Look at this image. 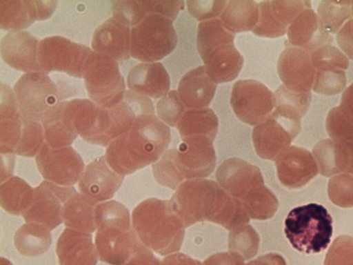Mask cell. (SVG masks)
I'll list each match as a JSON object with an SVG mask.
<instances>
[{"label":"cell","instance_id":"obj_3","mask_svg":"<svg viewBox=\"0 0 353 265\" xmlns=\"http://www.w3.org/2000/svg\"><path fill=\"white\" fill-rule=\"evenodd\" d=\"M95 247L101 261L124 265L144 244L130 224L128 209L114 200L95 208Z\"/></svg>","mask_w":353,"mask_h":265},{"label":"cell","instance_id":"obj_41","mask_svg":"<svg viewBox=\"0 0 353 265\" xmlns=\"http://www.w3.org/2000/svg\"><path fill=\"white\" fill-rule=\"evenodd\" d=\"M228 1L196 0L187 1L189 13L196 20L203 21L216 19L227 5Z\"/></svg>","mask_w":353,"mask_h":265},{"label":"cell","instance_id":"obj_33","mask_svg":"<svg viewBox=\"0 0 353 265\" xmlns=\"http://www.w3.org/2000/svg\"><path fill=\"white\" fill-rule=\"evenodd\" d=\"M39 20L36 1H1L0 26L10 31H21Z\"/></svg>","mask_w":353,"mask_h":265},{"label":"cell","instance_id":"obj_40","mask_svg":"<svg viewBox=\"0 0 353 265\" xmlns=\"http://www.w3.org/2000/svg\"><path fill=\"white\" fill-rule=\"evenodd\" d=\"M112 14L113 17L130 28L137 25L146 15L139 0L112 1Z\"/></svg>","mask_w":353,"mask_h":265},{"label":"cell","instance_id":"obj_28","mask_svg":"<svg viewBox=\"0 0 353 265\" xmlns=\"http://www.w3.org/2000/svg\"><path fill=\"white\" fill-rule=\"evenodd\" d=\"M22 119L14 92L1 84L0 149L1 154H13L18 146Z\"/></svg>","mask_w":353,"mask_h":265},{"label":"cell","instance_id":"obj_29","mask_svg":"<svg viewBox=\"0 0 353 265\" xmlns=\"http://www.w3.org/2000/svg\"><path fill=\"white\" fill-rule=\"evenodd\" d=\"M97 203L84 195L76 193L63 206V221L68 228L84 233L96 229L95 208Z\"/></svg>","mask_w":353,"mask_h":265},{"label":"cell","instance_id":"obj_49","mask_svg":"<svg viewBox=\"0 0 353 265\" xmlns=\"http://www.w3.org/2000/svg\"><path fill=\"white\" fill-rule=\"evenodd\" d=\"M245 265H285V262L279 255L269 253L260 256Z\"/></svg>","mask_w":353,"mask_h":265},{"label":"cell","instance_id":"obj_10","mask_svg":"<svg viewBox=\"0 0 353 265\" xmlns=\"http://www.w3.org/2000/svg\"><path fill=\"white\" fill-rule=\"evenodd\" d=\"M22 119L41 121L51 107L61 101L60 88L42 72L23 74L14 86Z\"/></svg>","mask_w":353,"mask_h":265},{"label":"cell","instance_id":"obj_47","mask_svg":"<svg viewBox=\"0 0 353 265\" xmlns=\"http://www.w3.org/2000/svg\"><path fill=\"white\" fill-rule=\"evenodd\" d=\"M339 107L343 115L353 121V82L343 90Z\"/></svg>","mask_w":353,"mask_h":265},{"label":"cell","instance_id":"obj_7","mask_svg":"<svg viewBox=\"0 0 353 265\" xmlns=\"http://www.w3.org/2000/svg\"><path fill=\"white\" fill-rule=\"evenodd\" d=\"M234 33L216 18L201 21L196 49L208 75L216 84L235 79L243 65V57L234 44Z\"/></svg>","mask_w":353,"mask_h":265},{"label":"cell","instance_id":"obj_50","mask_svg":"<svg viewBox=\"0 0 353 265\" xmlns=\"http://www.w3.org/2000/svg\"><path fill=\"white\" fill-rule=\"evenodd\" d=\"M13 162V154H1V183L3 182V179H6L10 175H12Z\"/></svg>","mask_w":353,"mask_h":265},{"label":"cell","instance_id":"obj_24","mask_svg":"<svg viewBox=\"0 0 353 265\" xmlns=\"http://www.w3.org/2000/svg\"><path fill=\"white\" fill-rule=\"evenodd\" d=\"M127 86L134 92L153 99L162 98L170 90V76L160 62L141 63L129 71Z\"/></svg>","mask_w":353,"mask_h":265},{"label":"cell","instance_id":"obj_51","mask_svg":"<svg viewBox=\"0 0 353 265\" xmlns=\"http://www.w3.org/2000/svg\"><path fill=\"white\" fill-rule=\"evenodd\" d=\"M343 144L345 152L346 168L348 166L353 168V139Z\"/></svg>","mask_w":353,"mask_h":265},{"label":"cell","instance_id":"obj_35","mask_svg":"<svg viewBox=\"0 0 353 265\" xmlns=\"http://www.w3.org/2000/svg\"><path fill=\"white\" fill-rule=\"evenodd\" d=\"M33 195L34 189L23 179L10 177L1 184V206L10 214L22 215L30 206Z\"/></svg>","mask_w":353,"mask_h":265},{"label":"cell","instance_id":"obj_27","mask_svg":"<svg viewBox=\"0 0 353 265\" xmlns=\"http://www.w3.org/2000/svg\"><path fill=\"white\" fill-rule=\"evenodd\" d=\"M41 122L45 141L52 148L69 146L79 135L67 101L51 107L43 115Z\"/></svg>","mask_w":353,"mask_h":265},{"label":"cell","instance_id":"obj_42","mask_svg":"<svg viewBox=\"0 0 353 265\" xmlns=\"http://www.w3.org/2000/svg\"><path fill=\"white\" fill-rule=\"evenodd\" d=\"M146 14H158L165 16L172 21L180 10L184 8L183 1L175 0H139Z\"/></svg>","mask_w":353,"mask_h":265},{"label":"cell","instance_id":"obj_5","mask_svg":"<svg viewBox=\"0 0 353 265\" xmlns=\"http://www.w3.org/2000/svg\"><path fill=\"white\" fill-rule=\"evenodd\" d=\"M177 148L163 153L152 164L153 174L161 184L175 188L183 179L204 177L216 164L213 141L207 137L194 136L182 139Z\"/></svg>","mask_w":353,"mask_h":265},{"label":"cell","instance_id":"obj_17","mask_svg":"<svg viewBox=\"0 0 353 265\" xmlns=\"http://www.w3.org/2000/svg\"><path fill=\"white\" fill-rule=\"evenodd\" d=\"M76 193L72 186L43 181L34 188L32 202L21 215L26 222L40 224L50 231L63 222L64 204Z\"/></svg>","mask_w":353,"mask_h":265},{"label":"cell","instance_id":"obj_45","mask_svg":"<svg viewBox=\"0 0 353 265\" xmlns=\"http://www.w3.org/2000/svg\"><path fill=\"white\" fill-rule=\"evenodd\" d=\"M202 265H245L244 259L239 255L230 253H221L206 259Z\"/></svg>","mask_w":353,"mask_h":265},{"label":"cell","instance_id":"obj_25","mask_svg":"<svg viewBox=\"0 0 353 265\" xmlns=\"http://www.w3.org/2000/svg\"><path fill=\"white\" fill-rule=\"evenodd\" d=\"M56 252L60 265H96L99 257L90 233L69 228L59 236Z\"/></svg>","mask_w":353,"mask_h":265},{"label":"cell","instance_id":"obj_18","mask_svg":"<svg viewBox=\"0 0 353 265\" xmlns=\"http://www.w3.org/2000/svg\"><path fill=\"white\" fill-rule=\"evenodd\" d=\"M259 20L252 30L259 37L276 38L283 36L297 16L311 8L309 1H263L258 3Z\"/></svg>","mask_w":353,"mask_h":265},{"label":"cell","instance_id":"obj_23","mask_svg":"<svg viewBox=\"0 0 353 265\" xmlns=\"http://www.w3.org/2000/svg\"><path fill=\"white\" fill-rule=\"evenodd\" d=\"M287 35L289 46L310 54L333 41L332 36L324 30L319 15L312 8L303 10L297 16L289 27Z\"/></svg>","mask_w":353,"mask_h":265},{"label":"cell","instance_id":"obj_48","mask_svg":"<svg viewBox=\"0 0 353 265\" xmlns=\"http://www.w3.org/2000/svg\"><path fill=\"white\" fill-rule=\"evenodd\" d=\"M161 265H202V264L183 253H176L164 258Z\"/></svg>","mask_w":353,"mask_h":265},{"label":"cell","instance_id":"obj_37","mask_svg":"<svg viewBox=\"0 0 353 265\" xmlns=\"http://www.w3.org/2000/svg\"><path fill=\"white\" fill-rule=\"evenodd\" d=\"M44 139L41 121L22 119L21 138L15 153L23 157L36 156L45 143Z\"/></svg>","mask_w":353,"mask_h":265},{"label":"cell","instance_id":"obj_39","mask_svg":"<svg viewBox=\"0 0 353 265\" xmlns=\"http://www.w3.org/2000/svg\"><path fill=\"white\" fill-rule=\"evenodd\" d=\"M187 110L176 90H170L156 104L158 117L172 127L177 126Z\"/></svg>","mask_w":353,"mask_h":265},{"label":"cell","instance_id":"obj_26","mask_svg":"<svg viewBox=\"0 0 353 265\" xmlns=\"http://www.w3.org/2000/svg\"><path fill=\"white\" fill-rule=\"evenodd\" d=\"M217 84L204 66L193 68L181 79L177 92L187 109L207 108L212 101Z\"/></svg>","mask_w":353,"mask_h":265},{"label":"cell","instance_id":"obj_31","mask_svg":"<svg viewBox=\"0 0 353 265\" xmlns=\"http://www.w3.org/2000/svg\"><path fill=\"white\" fill-rule=\"evenodd\" d=\"M218 127V118L214 111L208 108L187 110L176 126L181 139L203 136L212 141L216 137Z\"/></svg>","mask_w":353,"mask_h":265},{"label":"cell","instance_id":"obj_38","mask_svg":"<svg viewBox=\"0 0 353 265\" xmlns=\"http://www.w3.org/2000/svg\"><path fill=\"white\" fill-rule=\"evenodd\" d=\"M230 235L228 246L230 252L244 260L253 257L257 253L259 239L257 234L250 226L236 228Z\"/></svg>","mask_w":353,"mask_h":265},{"label":"cell","instance_id":"obj_34","mask_svg":"<svg viewBox=\"0 0 353 265\" xmlns=\"http://www.w3.org/2000/svg\"><path fill=\"white\" fill-rule=\"evenodd\" d=\"M52 242L50 230L40 224L26 222L15 233L14 243L25 256H37L46 253Z\"/></svg>","mask_w":353,"mask_h":265},{"label":"cell","instance_id":"obj_8","mask_svg":"<svg viewBox=\"0 0 353 265\" xmlns=\"http://www.w3.org/2000/svg\"><path fill=\"white\" fill-rule=\"evenodd\" d=\"M332 219L321 204H308L293 208L285 220L284 232L292 246L306 254L319 253L330 243Z\"/></svg>","mask_w":353,"mask_h":265},{"label":"cell","instance_id":"obj_52","mask_svg":"<svg viewBox=\"0 0 353 265\" xmlns=\"http://www.w3.org/2000/svg\"><path fill=\"white\" fill-rule=\"evenodd\" d=\"M1 265H12L10 262L7 259L1 258Z\"/></svg>","mask_w":353,"mask_h":265},{"label":"cell","instance_id":"obj_14","mask_svg":"<svg viewBox=\"0 0 353 265\" xmlns=\"http://www.w3.org/2000/svg\"><path fill=\"white\" fill-rule=\"evenodd\" d=\"M230 105L239 119L256 126L272 114L274 108V96L259 81L239 80L233 85Z\"/></svg>","mask_w":353,"mask_h":265},{"label":"cell","instance_id":"obj_22","mask_svg":"<svg viewBox=\"0 0 353 265\" xmlns=\"http://www.w3.org/2000/svg\"><path fill=\"white\" fill-rule=\"evenodd\" d=\"M131 28L110 17L94 32L92 48L97 54L117 61L130 57Z\"/></svg>","mask_w":353,"mask_h":265},{"label":"cell","instance_id":"obj_43","mask_svg":"<svg viewBox=\"0 0 353 265\" xmlns=\"http://www.w3.org/2000/svg\"><path fill=\"white\" fill-rule=\"evenodd\" d=\"M330 248L325 261V265H353V248L341 247L338 242Z\"/></svg>","mask_w":353,"mask_h":265},{"label":"cell","instance_id":"obj_11","mask_svg":"<svg viewBox=\"0 0 353 265\" xmlns=\"http://www.w3.org/2000/svg\"><path fill=\"white\" fill-rule=\"evenodd\" d=\"M94 51L90 48L60 36L39 41L38 61L42 72L57 71L77 78L84 72Z\"/></svg>","mask_w":353,"mask_h":265},{"label":"cell","instance_id":"obj_46","mask_svg":"<svg viewBox=\"0 0 353 265\" xmlns=\"http://www.w3.org/2000/svg\"><path fill=\"white\" fill-rule=\"evenodd\" d=\"M124 265H161L150 248L143 245Z\"/></svg>","mask_w":353,"mask_h":265},{"label":"cell","instance_id":"obj_30","mask_svg":"<svg viewBox=\"0 0 353 265\" xmlns=\"http://www.w3.org/2000/svg\"><path fill=\"white\" fill-rule=\"evenodd\" d=\"M276 165L280 180L289 186L295 183L299 171H316L312 155L305 148L294 146L288 147L278 155Z\"/></svg>","mask_w":353,"mask_h":265},{"label":"cell","instance_id":"obj_9","mask_svg":"<svg viewBox=\"0 0 353 265\" xmlns=\"http://www.w3.org/2000/svg\"><path fill=\"white\" fill-rule=\"evenodd\" d=\"M172 22L161 14H146L131 28L130 56L143 63H152L172 52L177 44Z\"/></svg>","mask_w":353,"mask_h":265},{"label":"cell","instance_id":"obj_44","mask_svg":"<svg viewBox=\"0 0 353 265\" xmlns=\"http://www.w3.org/2000/svg\"><path fill=\"white\" fill-rule=\"evenodd\" d=\"M336 39L341 51L353 60V17L337 32Z\"/></svg>","mask_w":353,"mask_h":265},{"label":"cell","instance_id":"obj_21","mask_svg":"<svg viewBox=\"0 0 353 265\" xmlns=\"http://www.w3.org/2000/svg\"><path fill=\"white\" fill-rule=\"evenodd\" d=\"M39 41L26 31H10L1 39V57L10 66L26 72H42L38 61Z\"/></svg>","mask_w":353,"mask_h":265},{"label":"cell","instance_id":"obj_19","mask_svg":"<svg viewBox=\"0 0 353 265\" xmlns=\"http://www.w3.org/2000/svg\"><path fill=\"white\" fill-rule=\"evenodd\" d=\"M277 72L283 85L288 89L298 93L311 92L314 68L307 52L287 46L278 59Z\"/></svg>","mask_w":353,"mask_h":265},{"label":"cell","instance_id":"obj_15","mask_svg":"<svg viewBox=\"0 0 353 265\" xmlns=\"http://www.w3.org/2000/svg\"><path fill=\"white\" fill-rule=\"evenodd\" d=\"M35 161L39 173L46 181L62 186L75 184L85 170L81 157L70 146L52 148L45 141Z\"/></svg>","mask_w":353,"mask_h":265},{"label":"cell","instance_id":"obj_16","mask_svg":"<svg viewBox=\"0 0 353 265\" xmlns=\"http://www.w3.org/2000/svg\"><path fill=\"white\" fill-rule=\"evenodd\" d=\"M314 68V92L323 95H335L345 90L348 57L332 44L323 46L310 54Z\"/></svg>","mask_w":353,"mask_h":265},{"label":"cell","instance_id":"obj_20","mask_svg":"<svg viewBox=\"0 0 353 265\" xmlns=\"http://www.w3.org/2000/svg\"><path fill=\"white\" fill-rule=\"evenodd\" d=\"M123 180V176L114 172L102 156L86 166L78 187L81 194L98 204L111 199Z\"/></svg>","mask_w":353,"mask_h":265},{"label":"cell","instance_id":"obj_6","mask_svg":"<svg viewBox=\"0 0 353 265\" xmlns=\"http://www.w3.org/2000/svg\"><path fill=\"white\" fill-rule=\"evenodd\" d=\"M132 222L139 239L148 248L162 255L180 249L185 226L170 201L150 198L142 202L133 210Z\"/></svg>","mask_w":353,"mask_h":265},{"label":"cell","instance_id":"obj_32","mask_svg":"<svg viewBox=\"0 0 353 265\" xmlns=\"http://www.w3.org/2000/svg\"><path fill=\"white\" fill-rule=\"evenodd\" d=\"M219 19L233 33L252 30L259 20L258 3L250 0L229 1Z\"/></svg>","mask_w":353,"mask_h":265},{"label":"cell","instance_id":"obj_12","mask_svg":"<svg viewBox=\"0 0 353 265\" xmlns=\"http://www.w3.org/2000/svg\"><path fill=\"white\" fill-rule=\"evenodd\" d=\"M83 79L90 99L99 106L111 108L123 99L125 85L118 61L94 51Z\"/></svg>","mask_w":353,"mask_h":265},{"label":"cell","instance_id":"obj_36","mask_svg":"<svg viewBox=\"0 0 353 265\" xmlns=\"http://www.w3.org/2000/svg\"><path fill=\"white\" fill-rule=\"evenodd\" d=\"M321 24L329 34H337L353 17V1H321L317 8Z\"/></svg>","mask_w":353,"mask_h":265},{"label":"cell","instance_id":"obj_13","mask_svg":"<svg viewBox=\"0 0 353 265\" xmlns=\"http://www.w3.org/2000/svg\"><path fill=\"white\" fill-rule=\"evenodd\" d=\"M301 130V119L274 110L263 122L252 131V140L257 155L274 160L285 148Z\"/></svg>","mask_w":353,"mask_h":265},{"label":"cell","instance_id":"obj_4","mask_svg":"<svg viewBox=\"0 0 353 265\" xmlns=\"http://www.w3.org/2000/svg\"><path fill=\"white\" fill-rule=\"evenodd\" d=\"M216 179L221 186L241 203L252 218L265 219L276 210V198L264 186L261 173L256 166L239 158H230L217 169Z\"/></svg>","mask_w":353,"mask_h":265},{"label":"cell","instance_id":"obj_1","mask_svg":"<svg viewBox=\"0 0 353 265\" xmlns=\"http://www.w3.org/2000/svg\"><path fill=\"white\" fill-rule=\"evenodd\" d=\"M170 202L185 227L199 221L209 220L234 230L249 222L248 215L241 203L211 180L183 182Z\"/></svg>","mask_w":353,"mask_h":265},{"label":"cell","instance_id":"obj_2","mask_svg":"<svg viewBox=\"0 0 353 265\" xmlns=\"http://www.w3.org/2000/svg\"><path fill=\"white\" fill-rule=\"evenodd\" d=\"M170 140V130L165 123L154 114L142 115L108 146L105 158L114 172L130 175L156 162Z\"/></svg>","mask_w":353,"mask_h":265}]
</instances>
